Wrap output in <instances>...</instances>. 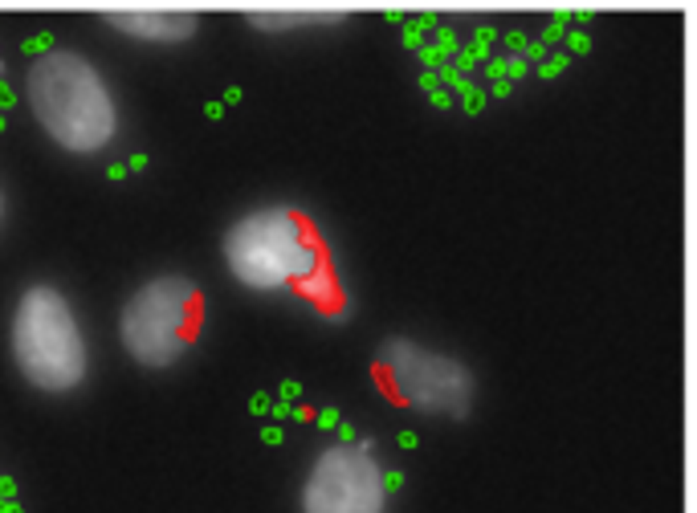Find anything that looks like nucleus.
<instances>
[{"label":"nucleus","instance_id":"obj_9","mask_svg":"<svg viewBox=\"0 0 697 513\" xmlns=\"http://www.w3.org/2000/svg\"><path fill=\"white\" fill-rule=\"evenodd\" d=\"M436 82H440V86H449V94H453V90L465 94L469 86H473V82H469V73H461L457 66H440V70H436Z\"/></svg>","mask_w":697,"mask_h":513},{"label":"nucleus","instance_id":"obj_14","mask_svg":"<svg viewBox=\"0 0 697 513\" xmlns=\"http://www.w3.org/2000/svg\"><path fill=\"white\" fill-rule=\"evenodd\" d=\"M563 70H567V53H559V57H542V66H538V73H542V78H559Z\"/></svg>","mask_w":697,"mask_h":513},{"label":"nucleus","instance_id":"obj_3","mask_svg":"<svg viewBox=\"0 0 697 513\" xmlns=\"http://www.w3.org/2000/svg\"><path fill=\"white\" fill-rule=\"evenodd\" d=\"M13 359L37 391H73L86 379V338L57 285H29L13 314Z\"/></svg>","mask_w":697,"mask_h":513},{"label":"nucleus","instance_id":"obj_25","mask_svg":"<svg viewBox=\"0 0 697 513\" xmlns=\"http://www.w3.org/2000/svg\"><path fill=\"white\" fill-rule=\"evenodd\" d=\"M420 86H424L429 94H433V90H440V82H436V70H424V73H420Z\"/></svg>","mask_w":697,"mask_h":513},{"label":"nucleus","instance_id":"obj_29","mask_svg":"<svg viewBox=\"0 0 697 513\" xmlns=\"http://www.w3.org/2000/svg\"><path fill=\"white\" fill-rule=\"evenodd\" d=\"M547 57V49L542 45H526V62H542Z\"/></svg>","mask_w":697,"mask_h":513},{"label":"nucleus","instance_id":"obj_13","mask_svg":"<svg viewBox=\"0 0 697 513\" xmlns=\"http://www.w3.org/2000/svg\"><path fill=\"white\" fill-rule=\"evenodd\" d=\"M416 53H420V62H424V70H440V66H449V62H445V53H440V49H436V45H420V49H416Z\"/></svg>","mask_w":697,"mask_h":513},{"label":"nucleus","instance_id":"obj_21","mask_svg":"<svg viewBox=\"0 0 697 513\" xmlns=\"http://www.w3.org/2000/svg\"><path fill=\"white\" fill-rule=\"evenodd\" d=\"M13 102H17L13 86H4V82H0V115H4V110H13Z\"/></svg>","mask_w":697,"mask_h":513},{"label":"nucleus","instance_id":"obj_17","mask_svg":"<svg viewBox=\"0 0 697 513\" xmlns=\"http://www.w3.org/2000/svg\"><path fill=\"white\" fill-rule=\"evenodd\" d=\"M485 73H489L494 82H502L505 78V57H485Z\"/></svg>","mask_w":697,"mask_h":513},{"label":"nucleus","instance_id":"obj_38","mask_svg":"<svg viewBox=\"0 0 697 513\" xmlns=\"http://www.w3.org/2000/svg\"><path fill=\"white\" fill-rule=\"evenodd\" d=\"M0 216H4V196H0Z\"/></svg>","mask_w":697,"mask_h":513},{"label":"nucleus","instance_id":"obj_5","mask_svg":"<svg viewBox=\"0 0 697 513\" xmlns=\"http://www.w3.org/2000/svg\"><path fill=\"white\" fill-rule=\"evenodd\" d=\"M375 375L387 396L412 412L465 420L473 407V371L453 354L429 350L412 338H384L375 354Z\"/></svg>","mask_w":697,"mask_h":513},{"label":"nucleus","instance_id":"obj_4","mask_svg":"<svg viewBox=\"0 0 697 513\" xmlns=\"http://www.w3.org/2000/svg\"><path fill=\"white\" fill-rule=\"evenodd\" d=\"M204 318L200 289L188 277H155L131 294L122 305L119 334L127 354L139 367H171L196 342V330Z\"/></svg>","mask_w":697,"mask_h":513},{"label":"nucleus","instance_id":"obj_20","mask_svg":"<svg viewBox=\"0 0 697 513\" xmlns=\"http://www.w3.org/2000/svg\"><path fill=\"white\" fill-rule=\"evenodd\" d=\"M567 45H571V53H587V49H591V41H587V33H571V37H567Z\"/></svg>","mask_w":697,"mask_h":513},{"label":"nucleus","instance_id":"obj_31","mask_svg":"<svg viewBox=\"0 0 697 513\" xmlns=\"http://www.w3.org/2000/svg\"><path fill=\"white\" fill-rule=\"evenodd\" d=\"M338 440L355 444V428H351V424H338Z\"/></svg>","mask_w":697,"mask_h":513},{"label":"nucleus","instance_id":"obj_33","mask_svg":"<svg viewBox=\"0 0 697 513\" xmlns=\"http://www.w3.org/2000/svg\"><path fill=\"white\" fill-rule=\"evenodd\" d=\"M505 41H510V49H526V45H530V41H526V37H522V33H510V37H505Z\"/></svg>","mask_w":697,"mask_h":513},{"label":"nucleus","instance_id":"obj_34","mask_svg":"<svg viewBox=\"0 0 697 513\" xmlns=\"http://www.w3.org/2000/svg\"><path fill=\"white\" fill-rule=\"evenodd\" d=\"M147 167V155H131V164H127V171H143Z\"/></svg>","mask_w":697,"mask_h":513},{"label":"nucleus","instance_id":"obj_18","mask_svg":"<svg viewBox=\"0 0 697 513\" xmlns=\"http://www.w3.org/2000/svg\"><path fill=\"white\" fill-rule=\"evenodd\" d=\"M514 78H526V62H522V57H510V62H505V82H514Z\"/></svg>","mask_w":697,"mask_h":513},{"label":"nucleus","instance_id":"obj_23","mask_svg":"<svg viewBox=\"0 0 697 513\" xmlns=\"http://www.w3.org/2000/svg\"><path fill=\"white\" fill-rule=\"evenodd\" d=\"M384 489H387V493L404 489V472H384Z\"/></svg>","mask_w":697,"mask_h":513},{"label":"nucleus","instance_id":"obj_12","mask_svg":"<svg viewBox=\"0 0 697 513\" xmlns=\"http://www.w3.org/2000/svg\"><path fill=\"white\" fill-rule=\"evenodd\" d=\"M429 45H436V49H440V53H445V62H449V57H453V53H457V37H453V29H436V37H433V41H429Z\"/></svg>","mask_w":697,"mask_h":513},{"label":"nucleus","instance_id":"obj_10","mask_svg":"<svg viewBox=\"0 0 697 513\" xmlns=\"http://www.w3.org/2000/svg\"><path fill=\"white\" fill-rule=\"evenodd\" d=\"M485 98H489V94L481 90V86H469V90L461 94V106H465L469 115H481V110H485Z\"/></svg>","mask_w":697,"mask_h":513},{"label":"nucleus","instance_id":"obj_6","mask_svg":"<svg viewBox=\"0 0 697 513\" xmlns=\"http://www.w3.org/2000/svg\"><path fill=\"white\" fill-rule=\"evenodd\" d=\"M387 489L375 452L359 444L322 448L302 485V513H384Z\"/></svg>","mask_w":697,"mask_h":513},{"label":"nucleus","instance_id":"obj_19","mask_svg":"<svg viewBox=\"0 0 697 513\" xmlns=\"http://www.w3.org/2000/svg\"><path fill=\"white\" fill-rule=\"evenodd\" d=\"M318 428H326V432H331V428H338V412H335V407H322V412H318Z\"/></svg>","mask_w":697,"mask_h":513},{"label":"nucleus","instance_id":"obj_26","mask_svg":"<svg viewBox=\"0 0 697 513\" xmlns=\"http://www.w3.org/2000/svg\"><path fill=\"white\" fill-rule=\"evenodd\" d=\"M433 106H440V110H445V106H453V94H449V90H433Z\"/></svg>","mask_w":697,"mask_h":513},{"label":"nucleus","instance_id":"obj_11","mask_svg":"<svg viewBox=\"0 0 697 513\" xmlns=\"http://www.w3.org/2000/svg\"><path fill=\"white\" fill-rule=\"evenodd\" d=\"M424 33H429V21H408V24H404V45L420 49V45H424Z\"/></svg>","mask_w":697,"mask_h":513},{"label":"nucleus","instance_id":"obj_8","mask_svg":"<svg viewBox=\"0 0 697 513\" xmlns=\"http://www.w3.org/2000/svg\"><path fill=\"white\" fill-rule=\"evenodd\" d=\"M318 17H343V13H314V8H273V13H249L257 29H289V24H310Z\"/></svg>","mask_w":697,"mask_h":513},{"label":"nucleus","instance_id":"obj_30","mask_svg":"<svg viewBox=\"0 0 697 513\" xmlns=\"http://www.w3.org/2000/svg\"><path fill=\"white\" fill-rule=\"evenodd\" d=\"M269 403H273L269 396H253V403H249V407H253V412H269Z\"/></svg>","mask_w":697,"mask_h":513},{"label":"nucleus","instance_id":"obj_16","mask_svg":"<svg viewBox=\"0 0 697 513\" xmlns=\"http://www.w3.org/2000/svg\"><path fill=\"white\" fill-rule=\"evenodd\" d=\"M494 37H498V33H494V29H489V24H481V29H477V41H473V49H477L481 57H485V53H489V45H494Z\"/></svg>","mask_w":697,"mask_h":513},{"label":"nucleus","instance_id":"obj_1","mask_svg":"<svg viewBox=\"0 0 697 513\" xmlns=\"http://www.w3.org/2000/svg\"><path fill=\"white\" fill-rule=\"evenodd\" d=\"M24 94L41 131L73 155H94L119 135V106L106 78L73 49L33 57Z\"/></svg>","mask_w":697,"mask_h":513},{"label":"nucleus","instance_id":"obj_15","mask_svg":"<svg viewBox=\"0 0 697 513\" xmlns=\"http://www.w3.org/2000/svg\"><path fill=\"white\" fill-rule=\"evenodd\" d=\"M49 49H53L49 33H37V37H29V41H24V53H37V57H41V53H49Z\"/></svg>","mask_w":697,"mask_h":513},{"label":"nucleus","instance_id":"obj_2","mask_svg":"<svg viewBox=\"0 0 697 513\" xmlns=\"http://www.w3.org/2000/svg\"><path fill=\"white\" fill-rule=\"evenodd\" d=\"M224 261L249 289H298L326 273V245L310 216L294 208L249 212L224 236Z\"/></svg>","mask_w":697,"mask_h":513},{"label":"nucleus","instance_id":"obj_28","mask_svg":"<svg viewBox=\"0 0 697 513\" xmlns=\"http://www.w3.org/2000/svg\"><path fill=\"white\" fill-rule=\"evenodd\" d=\"M261 440H265V444H282V428H265Z\"/></svg>","mask_w":697,"mask_h":513},{"label":"nucleus","instance_id":"obj_39","mask_svg":"<svg viewBox=\"0 0 697 513\" xmlns=\"http://www.w3.org/2000/svg\"><path fill=\"white\" fill-rule=\"evenodd\" d=\"M0 131H4V115H0Z\"/></svg>","mask_w":697,"mask_h":513},{"label":"nucleus","instance_id":"obj_27","mask_svg":"<svg viewBox=\"0 0 697 513\" xmlns=\"http://www.w3.org/2000/svg\"><path fill=\"white\" fill-rule=\"evenodd\" d=\"M510 90H514V86H510V82H505V78H502V82H494V86H489V94H494V98H505V94H510Z\"/></svg>","mask_w":697,"mask_h":513},{"label":"nucleus","instance_id":"obj_7","mask_svg":"<svg viewBox=\"0 0 697 513\" xmlns=\"http://www.w3.org/2000/svg\"><path fill=\"white\" fill-rule=\"evenodd\" d=\"M106 21L139 41H184L196 33L192 13H171V8H110Z\"/></svg>","mask_w":697,"mask_h":513},{"label":"nucleus","instance_id":"obj_32","mask_svg":"<svg viewBox=\"0 0 697 513\" xmlns=\"http://www.w3.org/2000/svg\"><path fill=\"white\" fill-rule=\"evenodd\" d=\"M269 412H273V420H286V416H289V403H269Z\"/></svg>","mask_w":697,"mask_h":513},{"label":"nucleus","instance_id":"obj_22","mask_svg":"<svg viewBox=\"0 0 697 513\" xmlns=\"http://www.w3.org/2000/svg\"><path fill=\"white\" fill-rule=\"evenodd\" d=\"M298 396H302V387H298L294 379H286V383H282V403H294Z\"/></svg>","mask_w":697,"mask_h":513},{"label":"nucleus","instance_id":"obj_35","mask_svg":"<svg viewBox=\"0 0 697 513\" xmlns=\"http://www.w3.org/2000/svg\"><path fill=\"white\" fill-rule=\"evenodd\" d=\"M110 180H127V164H110Z\"/></svg>","mask_w":697,"mask_h":513},{"label":"nucleus","instance_id":"obj_24","mask_svg":"<svg viewBox=\"0 0 697 513\" xmlns=\"http://www.w3.org/2000/svg\"><path fill=\"white\" fill-rule=\"evenodd\" d=\"M542 37H547V41H559V37H567V24H563V21H551Z\"/></svg>","mask_w":697,"mask_h":513},{"label":"nucleus","instance_id":"obj_37","mask_svg":"<svg viewBox=\"0 0 697 513\" xmlns=\"http://www.w3.org/2000/svg\"><path fill=\"white\" fill-rule=\"evenodd\" d=\"M400 444H404V448H416V432H400Z\"/></svg>","mask_w":697,"mask_h":513},{"label":"nucleus","instance_id":"obj_36","mask_svg":"<svg viewBox=\"0 0 697 513\" xmlns=\"http://www.w3.org/2000/svg\"><path fill=\"white\" fill-rule=\"evenodd\" d=\"M224 115V102H208V118H220Z\"/></svg>","mask_w":697,"mask_h":513}]
</instances>
